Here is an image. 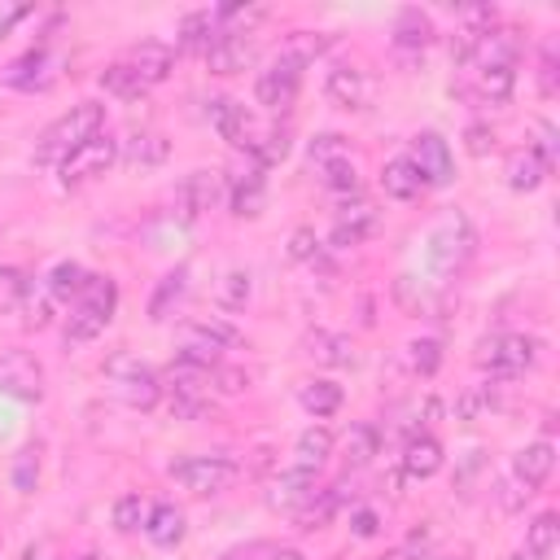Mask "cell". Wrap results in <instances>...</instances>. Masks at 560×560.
I'll return each instance as SVG.
<instances>
[{
	"label": "cell",
	"instance_id": "1",
	"mask_svg": "<svg viewBox=\"0 0 560 560\" xmlns=\"http://www.w3.org/2000/svg\"><path fill=\"white\" fill-rule=\"evenodd\" d=\"M96 131H105V109L96 101H79L70 105L57 122H48L35 140V162L39 166H61L79 144H88Z\"/></svg>",
	"mask_w": 560,
	"mask_h": 560
},
{
	"label": "cell",
	"instance_id": "2",
	"mask_svg": "<svg viewBox=\"0 0 560 560\" xmlns=\"http://www.w3.org/2000/svg\"><path fill=\"white\" fill-rule=\"evenodd\" d=\"M455 61L468 74H481V70H516V61H521V31L494 22L481 35H459L455 39Z\"/></svg>",
	"mask_w": 560,
	"mask_h": 560
},
{
	"label": "cell",
	"instance_id": "3",
	"mask_svg": "<svg viewBox=\"0 0 560 560\" xmlns=\"http://www.w3.org/2000/svg\"><path fill=\"white\" fill-rule=\"evenodd\" d=\"M118 311V284L109 276H88L79 298H74V311H70V324H66V341L70 346H83L92 337H101L109 328Z\"/></svg>",
	"mask_w": 560,
	"mask_h": 560
},
{
	"label": "cell",
	"instance_id": "4",
	"mask_svg": "<svg viewBox=\"0 0 560 560\" xmlns=\"http://www.w3.org/2000/svg\"><path fill=\"white\" fill-rule=\"evenodd\" d=\"M105 385L118 402H127L136 411H149L162 398V376L149 363H140L131 350H114L105 359Z\"/></svg>",
	"mask_w": 560,
	"mask_h": 560
},
{
	"label": "cell",
	"instance_id": "5",
	"mask_svg": "<svg viewBox=\"0 0 560 560\" xmlns=\"http://www.w3.org/2000/svg\"><path fill=\"white\" fill-rule=\"evenodd\" d=\"M241 346V332L223 319H197V324H184L179 328V346H175V363H188V368H201V372H214L223 363V350Z\"/></svg>",
	"mask_w": 560,
	"mask_h": 560
},
{
	"label": "cell",
	"instance_id": "6",
	"mask_svg": "<svg viewBox=\"0 0 560 560\" xmlns=\"http://www.w3.org/2000/svg\"><path fill=\"white\" fill-rule=\"evenodd\" d=\"M472 249H477V232H472L468 214L464 210H446L433 223V232H429V262H433V271L438 276L464 271V262L472 258Z\"/></svg>",
	"mask_w": 560,
	"mask_h": 560
},
{
	"label": "cell",
	"instance_id": "7",
	"mask_svg": "<svg viewBox=\"0 0 560 560\" xmlns=\"http://www.w3.org/2000/svg\"><path fill=\"white\" fill-rule=\"evenodd\" d=\"M534 363H538V337H525V332H494L477 346V368L490 381L525 376Z\"/></svg>",
	"mask_w": 560,
	"mask_h": 560
},
{
	"label": "cell",
	"instance_id": "8",
	"mask_svg": "<svg viewBox=\"0 0 560 560\" xmlns=\"http://www.w3.org/2000/svg\"><path fill=\"white\" fill-rule=\"evenodd\" d=\"M166 477L188 494H223L241 477V464L228 455H179L166 464Z\"/></svg>",
	"mask_w": 560,
	"mask_h": 560
},
{
	"label": "cell",
	"instance_id": "9",
	"mask_svg": "<svg viewBox=\"0 0 560 560\" xmlns=\"http://www.w3.org/2000/svg\"><path fill=\"white\" fill-rule=\"evenodd\" d=\"M114 162H118V140H114L109 131H96L88 144H79V149L57 166V175H61V184H66V188H79V184L101 179Z\"/></svg>",
	"mask_w": 560,
	"mask_h": 560
},
{
	"label": "cell",
	"instance_id": "10",
	"mask_svg": "<svg viewBox=\"0 0 560 560\" xmlns=\"http://www.w3.org/2000/svg\"><path fill=\"white\" fill-rule=\"evenodd\" d=\"M228 197V179H223V171H188L179 184H175V210H179V219L184 223H192V219H201L206 210H214L219 201Z\"/></svg>",
	"mask_w": 560,
	"mask_h": 560
},
{
	"label": "cell",
	"instance_id": "11",
	"mask_svg": "<svg viewBox=\"0 0 560 560\" xmlns=\"http://www.w3.org/2000/svg\"><path fill=\"white\" fill-rule=\"evenodd\" d=\"M298 88H302V66H298L293 57H284V52H280V57L258 74L254 96H258V105H262V109L284 114V109L298 101Z\"/></svg>",
	"mask_w": 560,
	"mask_h": 560
},
{
	"label": "cell",
	"instance_id": "12",
	"mask_svg": "<svg viewBox=\"0 0 560 560\" xmlns=\"http://www.w3.org/2000/svg\"><path fill=\"white\" fill-rule=\"evenodd\" d=\"M407 162L416 166V175L424 179V188H442V184H451V175H455L451 144H446L438 131H420V136H411V153H407Z\"/></svg>",
	"mask_w": 560,
	"mask_h": 560
},
{
	"label": "cell",
	"instance_id": "13",
	"mask_svg": "<svg viewBox=\"0 0 560 560\" xmlns=\"http://www.w3.org/2000/svg\"><path fill=\"white\" fill-rule=\"evenodd\" d=\"M0 394H13L22 402L44 398V368L26 350H4L0 354Z\"/></svg>",
	"mask_w": 560,
	"mask_h": 560
},
{
	"label": "cell",
	"instance_id": "14",
	"mask_svg": "<svg viewBox=\"0 0 560 560\" xmlns=\"http://www.w3.org/2000/svg\"><path fill=\"white\" fill-rule=\"evenodd\" d=\"M324 92L341 109H368L376 101V79L363 66H332L324 79Z\"/></svg>",
	"mask_w": 560,
	"mask_h": 560
},
{
	"label": "cell",
	"instance_id": "15",
	"mask_svg": "<svg viewBox=\"0 0 560 560\" xmlns=\"http://www.w3.org/2000/svg\"><path fill=\"white\" fill-rule=\"evenodd\" d=\"M206 118H210V127L228 140V144H236V149H249V140H254V118H249V109L241 105V101H232V96H210L206 101Z\"/></svg>",
	"mask_w": 560,
	"mask_h": 560
},
{
	"label": "cell",
	"instance_id": "16",
	"mask_svg": "<svg viewBox=\"0 0 560 560\" xmlns=\"http://www.w3.org/2000/svg\"><path fill=\"white\" fill-rule=\"evenodd\" d=\"M122 66H127L144 88H153V83H162V79L171 74V66H175V48L162 44V39H140L136 48H127Z\"/></svg>",
	"mask_w": 560,
	"mask_h": 560
},
{
	"label": "cell",
	"instance_id": "17",
	"mask_svg": "<svg viewBox=\"0 0 560 560\" xmlns=\"http://www.w3.org/2000/svg\"><path fill=\"white\" fill-rule=\"evenodd\" d=\"M319 490H315V472H306V468H289V472H280L271 486H267V503L276 508V512H302L311 499H315Z\"/></svg>",
	"mask_w": 560,
	"mask_h": 560
},
{
	"label": "cell",
	"instance_id": "18",
	"mask_svg": "<svg viewBox=\"0 0 560 560\" xmlns=\"http://www.w3.org/2000/svg\"><path fill=\"white\" fill-rule=\"evenodd\" d=\"M376 210L368 206V201H354V206H346V210H337V219H332V232H328V245L332 249H350V245H363L372 232H376Z\"/></svg>",
	"mask_w": 560,
	"mask_h": 560
},
{
	"label": "cell",
	"instance_id": "19",
	"mask_svg": "<svg viewBox=\"0 0 560 560\" xmlns=\"http://www.w3.org/2000/svg\"><path fill=\"white\" fill-rule=\"evenodd\" d=\"M52 74H57V57H52L48 48H31L26 57H18V61L9 66L4 83H9V88H22V92H35V88H48Z\"/></svg>",
	"mask_w": 560,
	"mask_h": 560
},
{
	"label": "cell",
	"instance_id": "20",
	"mask_svg": "<svg viewBox=\"0 0 560 560\" xmlns=\"http://www.w3.org/2000/svg\"><path fill=\"white\" fill-rule=\"evenodd\" d=\"M254 39L249 35H214V44L206 48V66L214 70V74H236V70H245L249 61H254Z\"/></svg>",
	"mask_w": 560,
	"mask_h": 560
},
{
	"label": "cell",
	"instance_id": "21",
	"mask_svg": "<svg viewBox=\"0 0 560 560\" xmlns=\"http://www.w3.org/2000/svg\"><path fill=\"white\" fill-rule=\"evenodd\" d=\"M551 468H556V446H551V442H529V446L516 451V459H512V472H516V481L525 486V494L538 490V486L551 477Z\"/></svg>",
	"mask_w": 560,
	"mask_h": 560
},
{
	"label": "cell",
	"instance_id": "22",
	"mask_svg": "<svg viewBox=\"0 0 560 560\" xmlns=\"http://www.w3.org/2000/svg\"><path fill=\"white\" fill-rule=\"evenodd\" d=\"M438 468H442V442L429 438V433L407 438V446H402V477L424 481V477H433Z\"/></svg>",
	"mask_w": 560,
	"mask_h": 560
},
{
	"label": "cell",
	"instance_id": "23",
	"mask_svg": "<svg viewBox=\"0 0 560 560\" xmlns=\"http://www.w3.org/2000/svg\"><path fill=\"white\" fill-rule=\"evenodd\" d=\"M228 201H232V214H241V219H254V214H262V206H267V184H262L258 166L232 179V188H228Z\"/></svg>",
	"mask_w": 560,
	"mask_h": 560
},
{
	"label": "cell",
	"instance_id": "24",
	"mask_svg": "<svg viewBox=\"0 0 560 560\" xmlns=\"http://www.w3.org/2000/svg\"><path fill=\"white\" fill-rule=\"evenodd\" d=\"M144 538L153 547H175L184 538V512L175 503H153L144 516Z\"/></svg>",
	"mask_w": 560,
	"mask_h": 560
},
{
	"label": "cell",
	"instance_id": "25",
	"mask_svg": "<svg viewBox=\"0 0 560 560\" xmlns=\"http://www.w3.org/2000/svg\"><path fill=\"white\" fill-rule=\"evenodd\" d=\"M210 44H214V13H210V9H192V13H184L175 52H201V57H206Z\"/></svg>",
	"mask_w": 560,
	"mask_h": 560
},
{
	"label": "cell",
	"instance_id": "26",
	"mask_svg": "<svg viewBox=\"0 0 560 560\" xmlns=\"http://www.w3.org/2000/svg\"><path fill=\"white\" fill-rule=\"evenodd\" d=\"M381 192L394 197V201H411V197L424 192V179L416 175V166H411L407 158H394V162H385V171H381Z\"/></svg>",
	"mask_w": 560,
	"mask_h": 560
},
{
	"label": "cell",
	"instance_id": "27",
	"mask_svg": "<svg viewBox=\"0 0 560 560\" xmlns=\"http://www.w3.org/2000/svg\"><path fill=\"white\" fill-rule=\"evenodd\" d=\"M306 359H315V363H324V368H346V363H354V346L341 337V332H311L306 341Z\"/></svg>",
	"mask_w": 560,
	"mask_h": 560
},
{
	"label": "cell",
	"instance_id": "28",
	"mask_svg": "<svg viewBox=\"0 0 560 560\" xmlns=\"http://www.w3.org/2000/svg\"><path fill=\"white\" fill-rule=\"evenodd\" d=\"M118 153H122L127 166H140V171H144V166H162L166 153H171V144H166L158 131H136Z\"/></svg>",
	"mask_w": 560,
	"mask_h": 560
},
{
	"label": "cell",
	"instance_id": "29",
	"mask_svg": "<svg viewBox=\"0 0 560 560\" xmlns=\"http://www.w3.org/2000/svg\"><path fill=\"white\" fill-rule=\"evenodd\" d=\"M184 293H188V267L166 271V276L158 280L153 298H149V319H166V315H171V311L184 302Z\"/></svg>",
	"mask_w": 560,
	"mask_h": 560
},
{
	"label": "cell",
	"instance_id": "30",
	"mask_svg": "<svg viewBox=\"0 0 560 560\" xmlns=\"http://www.w3.org/2000/svg\"><path fill=\"white\" fill-rule=\"evenodd\" d=\"M293 455H298V464H293V468L319 472V468H324V459L332 455V433H328V429H319V424H311L306 433H298V442H293Z\"/></svg>",
	"mask_w": 560,
	"mask_h": 560
},
{
	"label": "cell",
	"instance_id": "31",
	"mask_svg": "<svg viewBox=\"0 0 560 560\" xmlns=\"http://www.w3.org/2000/svg\"><path fill=\"white\" fill-rule=\"evenodd\" d=\"M262 4H219L214 9V35H254L262 22Z\"/></svg>",
	"mask_w": 560,
	"mask_h": 560
},
{
	"label": "cell",
	"instance_id": "32",
	"mask_svg": "<svg viewBox=\"0 0 560 560\" xmlns=\"http://www.w3.org/2000/svg\"><path fill=\"white\" fill-rule=\"evenodd\" d=\"M433 39V22H429V13H420V9H398V18H394V48H424Z\"/></svg>",
	"mask_w": 560,
	"mask_h": 560
},
{
	"label": "cell",
	"instance_id": "33",
	"mask_svg": "<svg viewBox=\"0 0 560 560\" xmlns=\"http://www.w3.org/2000/svg\"><path fill=\"white\" fill-rule=\"evenodd\" d=\"M245 153L254 158V166H258V171H267V166L284 162V153H289V131H284V127L254 131V140H249V149H245Z\"/></svg>",
	"mask_w": 560,
	"mask_h": 560
},
{
	"label": "cell",
	"instance_id": "34",
	"mask_svg": "<svg viewBox=\"0 0 560 560\" xmlns=\"http://www.w3.org/2000/svg\"><path fill=\"white\" fill-rule=\"evenodd\" d=\"M298 402H302V411H311L315 420H324V416L341 411V385H332V381H306L298 389Z\"/></svg>",
	"mask_w": 560,
	"mask_h": 560
},
{
	"label": "cell",
	"instance_id": "35",
	"mask_svg": "<svg viewBox=\"0 0 560 560\" xmlns=\"http://www.w3.org/2000/svg\"><path fill=\"white\" fill-rule=\"evenodd\" d=\"M542 179H547V166H542L529 149H516V153L508 158V188H516V192H534Z\"/></svg>",
	"mask_w": 560,
	"mask_h": 560
},
{
	"label": "cell",
	"instance_id": "36",
	"mask_svg": "<svg viewBox=\"0 0 560 560\" xmlns=\"http://www.w3.org/2000/svg\"><path fill=\"white\" fill-rule=\"evenodd\" d=\"M560 547V516L556 512H538L525 529V551H534L538 560H547Z\"/></svg>",
	"mask_w": 560,
	"mask_h": 560
},
{
	"label": "cell",
	"instance_id": "37",
	"mask_svg": "<svg viewBox=\"0 0 560 560\" xmlns=\"http://www.w3.org/2000/svg\"><path fill=\"white\" fill-rule=\"evenodd\" d=\"M249 293H254V280H249V271H241V267H232V271H223V280H219V289H214V302H219L223 311H245V302H249Z\"/></svg>",
	"mask_w": 560,
	"mask_h": 560
},
{
	"label": "cell",
	"instance_id": "38",
	"mask_svg": "<svg viewBox=\"0 0 560 560\" xmlns=\"http://www.w3.org/2000/svg\"><path fill=\"white\" fill-rule=\"evenodd\" d=\"M512 83H516V70H481L472 74V88L486 105H503L512 96Z\"/></svg>",
	"mask_w": 560,
	"mask_h": 560
},
{
	"label": "cell",
	"instance_id": "39",
	"mask_svg": "<svg viewBox=\"0 0 560 560\" xmlns=\"http://www.w3.org/2000/svg\"><path fill=\"white\" fill-rule=\"evenodd\" d=\"M376 451H381V433L372 424H350V433H346V459H350V468H363Z\"/></svg>",
	"mask_w": 560,
	"mask_h": 560
},
{
	"label": "cell",
	"instance_id": "40",
	"mask_svg": "<svg viewBox=\"0 0 560 560\" xmlns=\"http://www.w3.org/2000/svg\"><path fill=\"white\" fill-rule=\"evenodd\" d=\"M328 44H332V35H324V31H293V35H289V44H284L280 52H284V57H293L298 66H306V61H315Z\"/></svg>",
	"mask_w": 560,
	"mask_h": 560
},
{
	"label": "cell",
	"instance_id": "41",
	"mask_svg": "<svg viewBox=\"0 0 560 560\" xmlns=\"http://www.w3.org/2000/svg\"><path fill=\"white\" fill-rule=\"evenodd\" d=\"M346 158H354V153H350V144H346V136L324 131V136H315V140H311V171H324V166L346 162Z\"/></svg>",
	"mask_w": 560,
	"mask_h": 560
},
{
	"label": "cell",
	"instance_id": "42",
	"mask_svg": "<svg viewBox=\"0 0 560 560\" xmlns=\"http://www.w3.org/2000/svg\"><path fill=\"white\" fill-rule=\"evenodd\" d=\"M83 280H88V271H83L79 262H57V267L48 271V284H44V289H48L57 302H66V298H79Z\"/></svg>",
	"mask_w": 560,
	"mask_h": 560
},
{
	"label": "cell",
	"instance_id": "43",
	"mask_svg": "<svg viewBox=\"0 0 560 560\" xmlns=\"http://www.w3.org/2000/svg\"><path fill=\"white\" fill-rule=\"evenodd\" d=\"M101 88H105L109 96H118V101H136V96L144 92V83H140L122 61H114V66L101 70Z\"/></svg>",
	"mask_w": 560,
	"mask_h": 560
},
{
	"label": "cell",
	"instance_id": "44",
	"mask_svg": "<svg viewBox=\"0 0 560 560\" xmlns=\"http://www.w3.org/2000/svg\"><path fill=\"white\" fill-rule=\"evenodd\" d=\"M52 302H57V298H52L48 289L31 284L26 298H22V306H18V311H22V324H26V328H48V319H52Z\"/></svg>",
	"mask_w": 560,
	"mask_h": 560
},
{
	"label": "cell",
	"instance_id": "45",
	"mask_svg": "<svg viewBox=\"0 0 560 560\" xmlns=\"http://www.w3.org/2000/svg\"><path fill=\"white\" fill-rule=\"evenodd\" d=\"M319 175V184L328 188V192H359V166H354V158H346V162H332V166H324V171H315Z\"/></svg>",
	"mask_w": 560,
	"mask_h": 560
},
{
	"label": "cell",
	"instance_id": "46",
	"mask_svg": "<svg viewBox=\"0 0 560 560\" xmlns=\"http://www.w3.org/2000/svg\"><path fill=\"white\" fill-rule=\"evenodd\" d=\"M525 149H529V153H534V158H538V162H542V166L551 171V166H556V153H560V140H556V127L538 118V122L529 127V144H525Z\"/></svg>",
	"mask_w": 560,
	"mask_h": 560
},
{
	"label": "cell",
	"instance_id": "47",
	"mask_svg": "<svg viewBox=\"0 0 560 560\" xmlns=\"http://www.w3.org/2000/svg\"><path fill=\"white\" fill-rule=\"evenodd\" d=\"M407 363H411L416 376H433L438 363H442V341H433V337L411 341V346H407Z\"/></svg>",
	"mask_w": 560,
	"mask_h": 560
},
{
	"label": "cell",
	"instance_id": "48",
	"mask_svg": "<svg viewBox=\"0 0 560 560\" xmlns=\"http://www.w3.org/2000/svg\"><path fill=\"white\" fill-rule=\"evenodd\" d=\"M144 516H149V508H144L140 494H122V499L114 503V529H118V534H136V529H144Z\"/></svg>",
	"mask_w": 560,
	"mask_h": 560
},
{
	"label": "cell",
	"instance_id": "49",
	"mask_svg": "<svg viewBox=\"0 0 560 560\" xmlns=\"http://www.w3.org/2000/svg\"><path fill=\"white\" fill-rule=\"evenodd\" d=\"M289 258H293V262L324 267V245L315 241V232H311V228H298V232L289 236Z\"/></svg>",
	"mask_w": 560,
	"mask_h": 560
},
{
	"label": "cell",
	"instance_id": "50",
	"mask_svg": "<svg viewBox=\"0 0 560 560\" xmlns=\"http://www.w3.org/2000/svg\"><path fill=\"white\" fill-rule=\"evenodd\" d=\"M26 289H31V280L18 267H0V311H18Z\"/></svg>",
	"mask_w": 560,
	"mask_h": 560
},
{
	"label": "cell",
	"instance_id": "51",
	"mask_svg": "<svg viewBox=\"0 0 560 560\" xmlns=\"http://www.w3.org/2000/svg\"><path fill=\"white\" fill-rule=\"evenodd\" d=\"M35 477H39V446H22L18 459H13V486L22 494H31L35 490Z\"/></svg>",
	"mask_w": 560,
	"mask_h": 560
},
{
	"label": "cell",
	"instance_id": "52",
	"mask_svg": "<svg viewBox=\"0 0 560 560\" xmlns=\"http://www.w3.org/2000/svg\"><path fill=\"white\" fill-rule=\"evenodd\" d=\"M223 560H306V556L293 551V547H267V542H254V547L232 551V556H223Z\"/></svg>",
	"mask_w": 560,
	"mask_h": 560
},
{
	"label": "cell",
	"instance_id": "53",
	"mask_svg": "<svg viewBox=\"0 0 560 560\" xmlns=\"http://www.w3.org/2000/svg\"><path fill=\"white\" fill-rule=\"evenodd\" d=\"M494 407V394H490V385H477V389H468L464 398H459V416L464 420H477L481 411H490Z\"/></svg>",
	"mask_w": 560,
	"mask_h": 560
},
{
	"label": "cell",
	"instance_id": "54",
	"mask_svg": "<svg viewBox=\"0 0 560 560\" xmlns=\"http://www.w3.org/2000/svg\"><path fill=\"white\" fill-rule=\"evenodd\" d=\"M464 140H468V153H477V158L494 149V131H490V127H481V122H472V127L464 131Z\"/></svg>",
	"mask_w": 560,
	"mask_h": 560
},
{
	"label": "cell",
	"instance_id": "55",
	"mask_svg": "<svg viewBox=\"0 0 560 560\" xmlns=\"http://www.w3.org/2000/svg\"><path fill=\"white\" fill-rule=\"evenodd\" d=\"M210 376L219 381V389H223V394H241V389L249 385V376H245V372H236V368H214Z\"/></svg>",
	"mask_w": 560,
	"mask_h": 560
},
{
	"label": "cell",
	"instance_id": "56",
	"mask_svg": "<svg viewBox=\"0 0 560 560\" xmlns=\"http://www.w3.org/2000/svg\"><path fill=\"white\" fill-rule=\"evenodd\" d=\"M538 88H542V96H556V52H551V48L542 52V66H538Z\"/></svg>",
	"mask_w": 560,
	"mask_h": 560
},
{
	"label": "cell",
	"instance_id": "57",
	"mask_svg": "<svg viewBox=\"0 0 560 560\" xmlns=\"http://www.w3.org/2000/svg\"><path fill=\"white\" fill-rule=\"evenodd\" d=\"M354 534H359V538H372V534H376V512H368V508L354 512Z\"/></svg>",
	"mask_w": 560,
	"mask_h": 560
},
{
	"label": "cell",
	"instance_id": "58",
	"mask_svg": "<svg viewBox=\"0 0 560 560\" xmlns=\"http://www.w3.org/2000/svg\"><path fill=\"white\" fill-rule=\"evenodd\" d=\"M31 9H9V13H0V35H9V26L18 22V18H26Z\"/></svg>",
	"mask_w": 560,
	"mask_h": 560
},
{
	"label": "cell",
	"instance_id": "59",
	"mask_svg": "<svg viewBox=\"0 0 560 560\" xmlns=\"http://www.w3.org/2000/svg\"><path fill=\"white\" fill-rule=\"evenodd\" d=\"M22 560H57V556H52V551H48V547H31V551H26V556H22Z\"/></svg>",
	"mask_w": 560,
	"mask_h": 560
},
{
	"label": "cell",
	"instance_id": "60",
	"mask_svg": "<svg viewBox=\"0 0 560 560\" xmlns=\"http://www.w3.org/2000/svg\"><path fill=\"white\" fill-rule=\"evenodd\" d=\"M512 560H538V556H534V551H525V547H521V551H516V556H512Z\"/></svg>",
	"mask_w": 560,
	"mask_h": 560
},
{
	"label": "cell",
	"instance_id": "61",
	"mask_svg": "<svg viewBox=\"0 0 560 560\" xmlns=\"http://www.w3.org/2000/svg\"><path fill=\"white\" fill-rule=\"evenodd\" d=\"M376 560H407L402 551H385V556H376Z\"/></svg>",
	"mask_w": 560,
	"mask_h": 560
},
{
	"label": "cell",
	"instance_id": "62",
	"mask_svg": "<svg viewBox=\"0 0 560 560\" xmlns=\"http://www.w3.org/2000/svg\"><path fill=\"white\" fill-rule=\"evenodd\" d=\"M442 560H464V556H442Z\"/></svg>",
	"mask_w": 560,
	"mask_h": 560
}]
</instances>
